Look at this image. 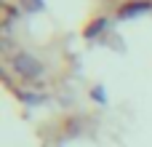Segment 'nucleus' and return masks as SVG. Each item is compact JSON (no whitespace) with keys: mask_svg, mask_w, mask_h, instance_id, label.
<instances>
[]
</instances>
